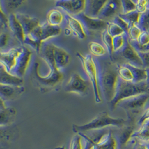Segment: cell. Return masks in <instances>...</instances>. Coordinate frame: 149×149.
<instances>
[{"mask_svg": "<svg viewBox=\"0 0 149 149\" xmlns=\"http://www.w3.org/2000/svg\"><path fill=\"white\" fill-rule=\"evenodd\" d=\"M97 69V82L101 98L111 102L115 94L118 77V69L112 63L98 58H95Z\"/></svg>", "mask_w": 149, "mask_h": 149, "instance_id": "1", "label": "cell"}, {"mask_svg": "<svg viewBox=\"0 0 149 149\" xmlns=\"http://www.w3.org/2000/svg\"><path fill=\"white\" fill-rule=\"evenodd\" d=\"M149 92V88L146 81L135 83L132 81H126L118 76L116 85L114 97L110 102L111 106L112 107H115L124 99Z\"/></svg>", "mask_w": 149, "mask_h": 149, "instance_id": "2", "label": "cell"}, {"mask_svg": "<svg viewBox=\"0 0 149 149\" xmlns=\"http://www.w3.org/2000/svg\"><path fill=\"white\" fill-rule=\"evenodd\" d=\"M125 122V120L122 118H112L106 112H103L85 125L81 126L73 125V130L74 132L81 133L84 131L101 130L111 126L120 127L124 125Z\"/></svg>", "mask_w": 149, "mask_h": 149, "instance_id": "3", "label": "cell"}, {"mask_svg": "<svg viewBox=\"0 0 149 149\" xmlns=\"http://www.w3.org/2000/svg\"><path fill=\"white\" fill-rule=\"evenodd\" d=\"M77 56L81 61L83 70L92 86L95 95V101L97 103L102 102V99L97 82V69L95 58L92 55L88 54L83 55L80 53H77Z\"/></svg>", "mask_w": 149, "mask_h": 149, "instance_id": "4", "label": "cell"}, {"mask_svg": "<svg viewBox=\"0 0 149 149\" xmlns=\"http://www.w3.org/2000/svg\"><path fill=\"white\" fill-rule=\"evenodd\" d=\"M39 64L36 62L33 67L32 76L35 84L42 92H45L54 89L62 81L63 75L61 72L55 70L49 72L45 77H41L39 73Z\"/></svg>", "mask_w": 149, "mask_h": 149, "instance_id": "5", "label": "cell"}, {"mask_svg": "<svg viewBox=\"0 0 149 149\" xmlns=\"http://www.w3.org/2000/svg\"><path fill=\"white\" fill-rule=\"evenodd\" d=\"M149 98V92L145 93L124 99L117 106L121 107L131 115H135L144 109Z\"/></svg>", "mask_w": 149, "mask_h": 149, "instance_id": "6", "label": "cell"}, {"mask_svg": "<svg viewBox=\"0 0 149 149\" xmlns=\"http://www.w3.org/2000/svg\"><path fill=\"white\" fill-rule=\"evenodd\" d=\"M31 52L27 47H22L14 67L10 72L11 74L21 78L26 72L28 65L31 57Z\"/></svg>", "mask_w": 149, "mask_h": 149, "instance_id": "7", "label": "cell"}, {"mask_svg": "<svg viewBox=\"0 0 149 149\" xmlns=\"http://www.w3.org/2000/svg\"><path fill=\"white\" fill-rule=\"evenodd\" d=\"M74 17L81 22L87 36L90 35L91 31L104 30L106 27L107 28V22L99 18L89 17L83 13Z\"/></svg>", "mask_w": 149, "mask_h": 149, "instance_id": "8", "label": "cell"}, {"mask_svg": "<svg viewBox=\"0 0 149 149\" xmlns=\"http://www.w3.org/2000/svg\"><path fill=\"white\" fill-rule=\"evenodd\" d=\"M86 1H57L55 2L56 7L61 8L67 14L75 16L84 12Z\"/></svg>", "mask_w": 149, "mask_h": 149, "instance_id": "9", "label": "cell"}, {"mask_svg": "<svg viewBox=\"0 0 149 149\" xmlns=\"http://www.w3.org/2000/svg\"><path fill=\"white\" fill-rule=\"evenodd\" d=\"M86 81L77 73L72 75L65 87V91L68 93H75L79 95L86 93L87 89Z\"/></svg>", "mask_w": 149, "mask_h": 149, "instance_id": "10", "label": "cell"}, {"mask_svg": "<svg viewBox=\"0 0 149 149\" xmlns=\"http://www.w3.org/2000/svg\"><path fill=\"white\" fill-rule=\"evenodd\" d=\"M21 47H15L6 52L1 53V65L3 67L8 73L11 72L15 65L16 59L22 50Z\"/></svg>", "mask_w": 149, "mask_h": 149, "instance_id": "11", "label": "cell"}, {"mask_svg": "<svg viewBox=\"0 0 149 149\" xmlns=\"http://www.w3.org/2000/svg\"><path fill=\"white\" fill-rule=\"evenodd\" d=\"M127 61L128 64L138 68H145L143 64L135 50L131 46L128 41L125 47L119 53Z\"/></svg>", "mask_w": 149, "mask_h": 149, "instance_id": "12", "label": "cell"}, {"mask_svg": "<svg viewBox=\"0 0 149 149\" xmlns=\"http://www.w3.org/2000/svg\"><path fill=\"white\" fill-rule=\"evenodd\" d=\"M53 58L55 67L58 71L62 73V70L68 65L70 62V55L64 49L54 44Z\"/></svg>", "mask_w": 149, "mask_h": 149, "instance_id": "13", "label": "cell"}, {"mask_svg": "<svg viewBox=\"0 0 149 149\" xmlns=\"http://www.w3.org/2000/svg\"><path fill=\"white\" fill-rule=\"evenodd\" d=\"M25 91L24 86H10L0 84L1 100L5 101L12 100L17 98Z\"/></svg>", "mask_w": 149, "mask_h": 149, "instance_id": "14", "label": "cell"}, {"mask_svg": "<svg viewBox=\"0 0 149 149\" xmlns=\"http://www.w3.org/2000/svg\"><path fill=\"white\" fill-rule=\"evenodd\" d=\"M15 15L22 27L25 36L30 34L36 27L40 24L38 19L26 14L19 13L15 14Z\"/></svg>", "mask_w": 149, "mask_h": 149, "instance_id": "15", "label": "cell"}, {"mask_svg": "<svg viewBox=\"0 0 149 149\" xmlns=\"http://www.w3.org/2000/svg\"><path fill=\"white\" fill-rule=\"evenodd\" d=\"M65 23L72 34L79 39H84L87 35L81 22L74 16L66 14L65 16Z\"/></svg>", "mask_w": 149, "mask_h": 149, "instance_id": "16", "label": "cell"}, {"mask_svg": "<svg viewBox=\"0 0 149 149\" xmlns=\"http://www.w3.org/2000/svg\"><path fill=\"white\" fill-rule=\"evenodd\" d=\"M8 29L14 37L19 41L21 44L24 45L25 35L20 23L17 20L15 14L12 13L8 15Z\"/></svg>", "mask_w": 149, "mask_h": 149, "instance_id": "17", "label": "cell"}, {"mask_svg": "<svg viewBox=\"0 0 149 149\" xmlns=\"http://www.w3.org/2000/svg\"><path fill=\"white\" fill-rule=\"evenodd\" d=\"M106 1H86L83 13L91 18H98L100 13Z\"/></svg>", "mask_w": 149, "mask_h": 149, "instance_id": "18", "label": "cell"}, {"mask_svg": "<svg viewBox=\"0 0 149 149\" xmlns=\"http://www.w3.org/2000/svg\"><path fill=\"white\" fill-rule=\"evenodd\" d=\"M0 84L10 86H22L24 80L22 78L15 76L8 73L1 65H0Z\"/></svg>", "mask_w": 149, "mask_h": 149, "instance_id": "19", "label": "cell"}, {"mask_svg": "<svg viewBox=\"0 0 149 149\" xmlns=\"http://www.w3.org/2000/svg\"><path fill=\"white\" fill-rule=\"evenodd\" d=\"M4 101L1 100V126H6L14 121L16 110L13 107H6Z\"/></svg>", "mask_w": 149, "mask_h": 149, "instance_id": "20", "label": "cell"}, {"mask_svg": "<svg viewBox=\"0 0 149 149\" xmlns=\"http://www.w3.org/2000/svg\"><path fill=\"white\" fill-rule=\"evenodd\" d=\"M120 5L118 1H106V2L100 13L98 18L105 21V19L113 16L118 10Z\"/></svg>", "mask_w": 149, "mask_h": 149, "instance_id": "21", "label": "cell"}, {"mask_svg": "<svg viewBox=\"0 0 149 149\" xmlns=\"http://www.w3.org/2000/svg\"><path fill=\"white\" fill-rule=\"evenodd\" d=\"M63 18V14L59 10L52 9L47 14V22L52 26L61 27Z\"/></svg>", "mask_w": 149, "mask_h": 149, "instance_id": "22", "label": "cell"}, {"mask_svg": "<svg viewBox=\"0 0 149 149\" xmlns=\"http://www.w3.org/2000/svg\"><path fill=\"white\" fill-rule=\"evenodd\" d=\"M130 69L133 77L132 82L138 83L143 81H146L147 78V73L146 68H140L136 67L130 65L128 63H126Z\"/></svg>", "mask_w": 149, "mask_h": 149, "instance_id": "23", "label": "cell"}, {"mask_svg": "<svg viewBox=\"0 0 149 149\" xmlns=\"http://www.w3.org/2000/svg\"><path fill=\"white\" fill-rule=\"evenodd\" d=\"M140 15L137 10H135L127 14H120L118 16L127 24L130 29L138 23Z\"/></svg>", "mask_w": 149, "mask_h": 149, "instance_id": "24", "label": "cell"}, {"mask_svg": "<svg viewBox=\"0 0 149 149\" xmlns=\"http://www.w3.org/2000/svg\"><path fill=\"white\" fill-rule=\"evenodd\" d=\"M132 138H135L140 142L147 143L149 142V124L145 123L132 135Z\"/></svg>", "mask_w": 149, "mask_h": 149, "instance_id": "25", "label": "cell"}, {"mask_svg": "<svg viewBox=\"0 0 149 149\" xmlns=\"http://www.w3.org/2000/svg\"><path fill=\"white\" fill-rule=\"evenodd\" d=\"M129 35L127 34H123L113 38V52L120 53L126 45Z\"/></svg>", "mask_w": 149, "mask_h": 149, "instance_id": "26", "label": "cell"}, {"mask_svg": "<svg viewBox=\"0 0 149 149\" xmlns=\"http://www.w3.org/2000/svg\"><path fill=\"white\" fill-rule=\"evenodd\" d=\"M89 49L90 53L96 58L102 57L107 52L104 47L96 41L90 42L89 43Z\"/></svg>", "mask_w": 149, "mask_h": 149, "instance_id": "27", "label": "cell"}, {"mask_svg": "<svg viewBox=\"0 0 149 149\" xmlns=\"http://www.w3.org/2000/svg\"><path fill=\"white\" fill-rule=\"evenodd\" d=\"M102 40L109 57L111 58L113 52V38L108 33L107 29L103 30L102 33Z\"/></svg>", "mask_w": 149, "mask_h": 149, "instance_id": "28", "label": "cell"}, {"mask_svg": "<svg viewBox=\"0 0 149 149\" xmlns=\"http://www.w3.org/2000/svg\"><path fill=\"white\" fill-rule=\"evenodd\" d=\"M26 1H1V2L3 3L4 6L3 8L5 11H3L6 13H9L14 10L22 5Z\"/></svg>", "mask_w": 149, "mask_h": 149, "instance_id": "29", "label": "cell"}, {"mask_svg": "<svg viewBox=\"0 0 149 149\" xmlns=\"http://www.w3.org/2000/svg\"><path fill=\"white\" fill-rule=\"evenodd\" d=\"M106 29L108 33L112 38L122 34H126L121 27L112 21L107 22V26Z\"/></svg>", "mask_w": 149, "mask_h": 149, "instance_id": "30", "label": "cell"}, {"mask_svg": "<svg viewBox=\"0 0 149 149\" xmlns=\"http://www.w3.org/2000/svg\"><path fill=\"white\" fill-rule=\"evenodd\" d=\"M137 25L142 31H148L149 29V8L140 14L139 22Z\"/></svg>", "mask_w": 149, "mask_h": 149, "instance_id": "31", "label": "cell"}, {"mask_svg": "<svg viewBox=\"0 0 149 149\" xmlns=\"http://www.w3.org/2000/svg\"><path fill=\"white\" fill-rule=\"evenodd\" d=\"M118 74L120 77H121L122 79L126 81H133V77L131 73V72L127 64L125 63L122 64L121 67H120L118 69Z\"/></svg>", "mask_w": 149, "mask_h": 149, "instance_id": "32", "label": "cell"}, {"mask_svg": "<svg viewBox=\"0 0 149 149\" xmlns=\"http://www.w3.org/2000/svg\"><path fill=\"white\" fill-rule=\"evenodd\" d=\"M134 132V129L132 127H127L123 129L119 136V140L121 145H124L126 144L132 138Z\"/></svg>", "mask_w": 149, "mask_h": 149, "instance_id": "33", "label": "cell"}, {"mask_svg": "<svg viewBox=\"0 0 149 149\" xmlns=\"http://www.w3.org/2000/svg\"><path fill=\"white\" fill-rule=\"evenodd\" d=\"M122 8L121 14H127L136 10V1H121L120 2Z\"/></svg>", "mask_w": 149, "mask_h": 149, "instance_id": "34", "label": "cell"}, {"mask_svg": "<svg viewBox=\"0 0 149 149\" xmlns=\"http://www.w3.org/2000/svg\"><path fill=\"white\" fill-rule=\"evenodd\" d=\"M142 31L141 29L136 24L134 26L129 29L128 34L129 39L131 40H137Z\"/></svg>", "mask_w": 149, "mask_h": 149, "instance_id": "35", "label": "cell"}, {"mask_svg": "<svg viewBox=\"0 0 149 149\" xmlns=\"http://www.w3.org/2000/svg\"><path fill=\"white\" fill-rule=\"evenodd\" d=\"M1 9L0 14V26L1 32L2 30H6L8 29V17L6 15V14Z\"/></svg>", "mask_w": 149, "mask_h": 149, "instance_id": "36", "label": "cell"}, {"mask_svg": "<svg viewBox=\"0 0 149 149\" xmlns=\"http://www.w3.org/2000/svg\"><path fill=\"white\" fill-rule=\"evenodd\" d=\"M70 149H83L81 137L80 136H75L73 138L71 143Z\"/></svg>", "mask_w": 149, "mask_h": 149, "instance_id": "37", "label": "cell"}, {"mask_svg": "<svg viewBox=\"0 0 149 149\" xmlns=\"http://www.w3.org/2000/svg\"><path fill=\"white\" fill-rule=\"evenodd\" d=\"M140 56L144 67L146 69H149V52L145 53H137Z\"/></svg>", "mask_w": 149, "mask_h": 149, "instance_id": "38", "label": "cell"}, {"mask_svg": "<svg viewBox=\"0 0 149 149\" xmlns=\"http://www.w3.org/2000/svg\"><path fill=\"white\" fill-rule=\"evenodd\" d=\"M149 121V107L143 112V115H142L141 117L140 118V119L139 120V125L141 126L142 125H143L145 123H146V122Z\"/></svg>", "mask_w": 149, "mask_h": 149, "instance_id": "39", "label": "cell"}, {"mask_svg": "<svg viewBox=\"0 0 149 149\" xmlns=\"http://www.w3.org/2000/svg\"><path fill=\"white\" fill-rule=\"evenodd\" d=\"M9 40L8 35L5 32H1L0 37V46L1 47H5L6 46Z\"/></svg>", "mask_w": 149, "mask_h": 149, "instance_id": "40", "label": "cell"}, {"mask_svg": "<svg viewBox=\"0 0 149 149\" xmlns=\"http://www.w3.org/2000/svg\"><path fill=\"white\" fill-rule=\"evenodd\" d=\"M134 149H149V145L143 142H139L136 144Z\"/></svg>", "mask_w": 149, "mask_h": 149, "instance_id": "41", "label": "cell"}, {"mask_svg": "<svg viewBox=\"0 0 149 149\" xmlns=\"http://www.w3.org/2000/svg\"><path fill=\"white\" fill-rule=\"evenodd\" d=\"M146 69V73H147V78L146 80V83L149 88V69Z\"/></svg>", "mask_w": 149, "mask_h": 149, "instance_id": "42", "label": "cell"}, {"mask_svg": "<svg viewBox=\"0 0 149 149\" xmlns=\"http://www.w3.org/2000/svg\"><path fill=\"white\" fill-rule=\"evenodd\" d=\"M146 123H149V122H146Z\"/></svg>", "mask_w": 149, "mask_h": 149, "instance_id": "43", "label": "cell"}, {"mask_svg": "<svg viewBox=\"0 0 149 149\" xmlns=\"http://www.w3.org/2000/svg\"></svg>", "mask_w": 149, "mask_h": 149, "instance_id": "44", "label": "cell"}]
</instances>
